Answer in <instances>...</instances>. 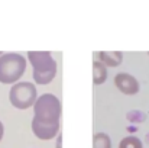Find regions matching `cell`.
<instances>
[{"instance_id":"277c9868","label":"cell","mask_w":149,"mask_h":148,"mask_svg":"<svg viewBox=\"0 0 149 148\" xmlns=\"http://www.w3.org/2000/svg\"><path fill=\"white\" fill-rule=\"evenodd\" d=\"M36 96H38L36 87L33 83H29V81H19L13 84L9 92L10 103L17 109H28L33 106L38 99Z\"/></svg>"},{"instance_id":"8fae6325","label":"cell","mask_w":149,"mask_h":148,"mask_svg":"<svg viewBox=\"0 0 149 148\" xmlns=\"http://www.w3.org/2000/svg\"><path fill=\"white\" fill-rule=\"evenodd\" d=\"M1 55H3V54H1V52H0V57H1Z\"/></svg>"},{"instance_id":"8992f818","label":"cell","mask_w":149,"mask_h":148,"mask_svg":"<svg viewBox=\"0 0 149 148\" xmlns=\"http://www.w3.org/2000/svg\"><path fill=\"white\" fill-rule=\"evenodd\" d=\"M100 62H103L106 67H117L123 61V54L120 51H100L99 52Z\"/></svg>"},{"instance_id":"30bf717a","label":"cell","mask_w":149,"mask_h":148,"mask_svg":"<svg viewBox=\"0 0 149 148\" xmlns=\"http://www.w3.org/2000/svg\"><path fill=\"white\" fill-rule=\"evenodd\" d=\"M3 131H4V129H3V123L0 122V141H1V138H3Z\"/></svg>"},{"instance_id":"7a4b0ae2","label":"cell","mask_w":149,"mask_h":148,"mask_svg":"<svg viewBox=\"0 0 149 148\" xmlns=\"http://www.w3.org/2000/svg\"><path fill=\"white\" fill-rule=\"evenodd\" d=\"M28 58L33 68V80L38 84H49L56 74V62L51 52L29 51Z\"/></svg>"},{"instance_id":"52a82bcc","label":"cell","mask_w":149,"mask_h":148,"mask_svg":"<svg viewBox=\"0 0 149 148\" xmlns=\"http://www.w3.org/2000/svg\"><path fill=\"white\" fill-rule=\"evenodd\" d=\"M107 79V68L103 62L94 61L93 62V81L94 84H103Z\"/></svg>"},{"instance_id":"ba28073f","label":"cell","mask_w":149,"mask_h":148,"mask_svg":"<svg viewBox=\"0 0 149 148\" xmlns=\"http://www.w3.org/2000/svg\"><path fill=\"white\" fill-rule=\"evenodd\" d=\"M93 148H111V140L107 134L99 132L93 138Z\"/></svg>"},{"instance_id":"3957f363","label":"cell","mask_w":149,"mask_h":148,"mask_svg":"<svg viewBox=\"0 0 149 148\" xmlns=\"http://www.w3.org/2000/svg\"><path fill=\"white\" fill-rule=\"evenodd\" d=\"M26 60L16 52L3 54L0 57V83L16 84L19 79L25 74Z\"/></svg>"},{"instance_id":"5b68a950","label":"cell","mask_w":149,"mask_h":148,"mask_svg":"<svg viewBox=\"0 0 149 148\" xmlns=\"http://www.w3.org/2000/svg\"><path fill=\"white\" fill-rule=\"evenodd\" d=\"M114 84L125 95H136L139 92V81L127 73H119L114 77Z\"/></svg>"},{"instance_id":"9c48e42d","label":"cell","mask_w":149,"mask_h":148,"mask_svg":"<svg viewBox=\"0 0 149 148\" xmlns=\"http://www.w3.org/2000/svg\"><path fill=\"white\" fill-rule=\"evenodd\" d=\"M119 148H142V142L136 137H126L120 141Z\"/></svg>"},{"instance_id":"6da1fadb","label":"cell","mask_w":149,"mask_h":148,"mask_svg":"<svg viewBox=\"0 0 149 148\" xmlns=\"http://www.w3.org/2000/svg\"><path fill=\"white\" fill-rule=\"evenodd\" d=\"M62 106L59 99L54 95H42L36 99L33 105V122L51 125V126H59V118H61Z\"/></svg>"}]
</instances>
